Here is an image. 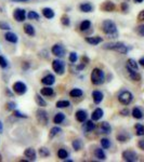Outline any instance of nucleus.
Masks as SVG:
<instances>
[{"instance_id":"f257e3e1","label":"nucleus","mask_w":144,"mask_h":162,"mask_svg":"<svg viewBox=\"0 0 144 162\" xmlns=\"http://www.w3.org/2000/svg\"><path fill=\"white\" fill-rule=\"evenodd\" d=\"M102 30L104 31V34L107 35L110 38H117L118 37V31L116 24L110 21V19H105L102 23Z\"/></svg>"},{"instance_id":"f03ea898","label":"nucleus","mask_w":144,"mask_h":162,"mask_svg":"<svg viewBox=\"0 0 144 162\" xmlns=\"http://www.w3.org/2000/svg\"><path fill=\"white\" fill-rule=\"evenodd\" d=\"M103 48L105 50H113L116 52H119L121 54H126L128 52V48L127 45H125L122 42H112V43H106L105 45H103Z\"/></svg>"},{"instance_id":"7ed1b4c3","label":"nucleus","mask_w":144,"mask_h":162,"mask_svg":"<svg viewBox=\"0 0 144 162\" xmlns=\"http://www.w3.org/2000/svg\"><path fill=\"white\" fill-rule=\"evenodd\" d=\"M104 72L103 70H101L100 68H94L92 72H91V82L95 84V86H100L104 82Z\"/></svg>"},{"instance_id":"20e7f679","label":"nucleus","mask_w":144,"mask_h":162,"mask_svg":"<svg viewBox=\"0 0 144 162\" xmlns=\"http://www.w3.org/2000/svg\"><path fill=\"white\" fill-rule=\"evenodd\" d=\"M132 99H133V95L129 91H122L120 94L118 95V101L122 105H129L130 103L132 102Z\"/></svg>"},{"instance_id":"39448f33","label":"nucleus","mask_w":144,"mask_h":162,"mask_svg":"<svg viewBox=\"0 0 144 162\" xmlns=\"http://www.w3.org/2000/svg\"><path fill=\"white\" fill-rule=\"evenodd\" d=\"M52 68L57 75H63L65 72V63L63 60H54L52 62Z\"/></svg>"},{"instance_id":"423d86ee","label":"nucleus","mask_w":144,"mask_h":162,"mask_svg":"<svg viewBox=\"0 0 144 162\" xmlns=\"http://www.w3.org/2000/svg\"><path fill=\"white\" fill-rule=\"evenodd\" d=\"M13 91H14L16 94L19 95H23L24 93H26L27 91V87L25 83L21 82V81H17L13 84Z\"/></svg>"},{"instance_id":"0eeeda50","label":"nucleus","mask_w":144,"mask_h":162,"mask_svg":"<svg viewBox=\"0 0 144 162\" xmlns=\"http://www.w3.org/2000/svg\"><path fill=\"white\" fill-rule=\"evenodd\" d=\"M122 159L128 162H134L138 160V155L132 150H126L122 152Z\"/></svg>"},{"instance_id":"6e6552de","label":"nucleus","mask_w":144,"mask_h":162,"mask_svg":"<svg viewBox=\"0 0 144 162\" xmlns=\"http://www.w3.org/2000/svg\"><path fill=\"white\" fill-rule=\"evenodd\" d=\"M13 17L17 22H23V21H25V17H26V12L25 10L17 8L13 11Z\"/></svg>"},{"instance_id":"1a4fd4ad","label":"nucleus","mask_w":144,"mask_h":162,"mask_svg":"<svg viewBox=\"0 0 144 162\" xmlns=\"http://www.w3.org/2000/svg\"><path fill=\"white\" fill-rule=\"evenodd\" d=\"M52 53L53 55H55L57 57H63L65 55V49L64 47L60 43H57L52 47Z\"/></svg>"},{"instance_id":"9d476101","label":"nucleus","mask_w":144,"mask_h":162,"mask_svg":"<svg viewBox=\"0 0 144 162\" xmlns=\"http://www.w3.org/2000/svg\"><path fill=\"white\" fill-rule=\"evenodd\" d=\"M37 119L38 122L41 123L43 125H47L48 123V113H45V110L42 109H38L37 110Z\"/></svg>"},{"instance_id":"9b49d317","label":"nucleus","mask_w":144,"mask_h":162,"mask_svg":"<svg viewBox=\"0 0 144 162\" xmlns=\"http://www.w3.org/2000/svg\"><path fill=\"white\" fill-rule=\"evenodd\" d=\"M127 72H128V74H129V77H130V78H131L133 81H140V80H141V75H140V74L136 72V70L132 69L131 67H129L128 65H127Z\"/></svg>"},{"instance_id":"f8f14e48","label":"nucleus","mask_w":144,"mask_h":162,"mask_svg":"<svg viewBox=\"0 0 144 162\" xmlns=\"http://www.w3.org/2000/svg\"><path fill=\"white\" fill-rule=\"evenodd\" d=\"M87 117H88V113L86 110H77L75 113V118L77 121H79V122H85V121L87 120Z\"/></svg>"},{"instance_id":"ddd939ff","label":"nucleus","mask_w":144,"mask_h":162,"mask_svg":"<svg viewBox=\"0 0 144 162\" xmlns=\"http://www.w3.org/2000/svg\"><path fill=\"white\" fill-rule=\"evenodd\" d=\"M115 8H116V6H115V3L114 2H112V1H105L104 3L101 6V9H102L103 11L105 12H112L115 10Z\"/></svg>"},{"instance_id":"4468645a","label":"nucleus","mask_w":144,"mask_h":162,"mask_svg":"<svg viewBox=\"0 0 144 162\" xmlns=\"http://www.w3.org/2000/svg\"><path fill=\"white\" fill-rule=\"evenodd\" d=\"M103 97H104V95L101 91H93L92 92V98H93V102L95 104H100L103 101Z\"/></svg>"},{"instance_id":"2eb2a0df","label":"nucleus","mask_w":144,"mask_h":162,"mask_svg":"<svg viewBox=\"0 0 144 162\" xmlns=\"http://www.w3.org/2000/svg\"><path fill=\"white\" fill-rule=\"evenodd\" d=\"M24 156L29 161H34L35 159H36V151H35L34 148H27L26 150L24 151Z\"/></svg>"},{"instance_id":"dca6fc26","label":"nucleus","mask_w":144,"mask_h":162,"mask_svg":"<svg viewBox=\"0 0 144 162\" xmlns=\"http://www.w3.org/2000/svg\"><path fill=\"white\" fill-rule=\"evenodd\" d=\"M41 82L43 84H45V86H52L53 83L55 82V77L53 75H51V74H49V75H47L45 77L42 78Z\"/></svg>"},{"instance_id":"f3484780","label":"nucleus","mask_w":144,"mask_h":162,"mask_svg":"<svg viewBox=\"0 0 144 162\" xmlns=\"http://www.w3.org/2000/svg\"><path fill=\"white\" fill-rule=\"evenodd\" d=\"M79 9L81 12H85V13H90V12L93 11V6L89 2H83L79 6Z\"/></svg>"},{"instance_id":"a211bd4d","label":"nucleus","mask_w":144,"mask_h":162,"mask_svg":"<svg viewBox=\"0 0 144 162\" xmlns=\"http://www.w3.org/2000/svg\"><path fill=\"white\" fill-rule=\"evenodd\" d=\"M85 40L90 43L91 45H98L99 43H101L103 41V38L101 37H87L85 38Z\"/></svg>"},{"instance_id":"6ab92c4d","label":"nucleus","mask_w":144,"mask_h":162,"mask_svg":"<svg viewBox=\"0 0 144 162\" xmlns=\"http://www.w3.org/2000/svg\"><path fill=\"white\" fill-rule=\"evenodd\" d=\"M4 39L8 42H11V43H16V42L19 41L17 36L15 34H13V33H7V34L4 35Z\"/></svg>"},{"instance_id":"aec40b11","label":"nucleus","mask_w":144,"mask_h":162,"mask_svg":"<svg viewBox=\"0 0 144 162\" xmlns=\"http://www.w3.org/2000/svg\"><path fill=\"white\" fill-rule=\"evenodd\" d=\"M82 129L85 132H91V131H93L95 129V123H93V120L86 121V123L83 124Z\"/></svg>"},{"instance_id":"412c9836","label":"nucleus","mask_w":144,"mask_h":162,"mask_svg":"<svg viewBox=\"0 0 144 162\" xmlns=\"http://www.w3.org/2000/svg\"><path fill=\"white\" fill-rule=\"evenodd\" d=\"M102 117H103V110L101 109V108H96V109L92 113L91 119H92L93 121H98V120H100Z\"/></svg>"},{"instance_id":"4be33fe9","label":"nucleus","mask_w":144,"mask_h":162,"mask_svg":"<svg viewBox=\"0 0 144 162\" xmlns=\"http://www.w3.org/2000/svg\"><path fill=\"white\" fill-rule=\"evenodd\" d=\"M42 14L45 16V19H53L54 17V11H53L52 9H50V8H45V9H42Z\"/></svg>"},{"instance_id":"5701e85b","label":"nucleus","mask_w":144,"mask_h":162,"mask_svg":"<svg viewBox=\"0 0 144 162\" xmlns=\"http://www.w3.org/2000/svg\"><path fill=\"white\" fill-rule=\"evenodd\" d=\"M100 129H101V132L105 133V134H110V131H112V128H110V123H108V122H106V121H104V122L101 123Z\"/></svg>"},{"instance_id":"b1692460","label":"nucleus","mask_w":144,"mask_h":162,"mask_svg":"<svg viewBox=\"0 0 144 162\" xmlns=\"http://www.w3.org/2000/svg\"><path fill=\"white\" fill-rule=\"evenodd\" d=\"M24 33H25V34H27L28 36H30V37L35 36V34H36L35 28L31 26L30 24H25V25H24Z\"/></svg>"},{"instance_id":"393cba45","label":"nucleus","mask_w":144,"mask_h":162,"mask_svg":"<svg viewBox=\"0 0 144 162\" xmlns=\"http://www.w3.org/2000/svg\"><path fill=\"white\" fill-rule=\"evenodd\" d=\"M64 120H65V115L63 113H57V115L54 116V118H53V122H54L55 124H60V123H62Z\"/></svg>"},{"instance_id":"a878e982","label":"nucleus","mask_w":144,"mask_h":162,"mask_svg":"<svg viewBox=\"0 0 144 162\" xmlns=\"http://www.w3.org/2000/svg\"><path fill=\"white\" fill-rule=\"evenodd\" d=\"M94 156H95V158H98L99 160H105L106 159L105 152L103 151L102 148H96L94 151Z\"/></svg>"},{"instance_id":"bb28decb","label":"nucleus","mask_w":144,"mask_h":162,"mask_svg":"<svg viewBox=\"0 0 144 162\" xmlns=\"http://www.w3.org/2000/svg\"><path fill=\"white\" fill-rule=\"evenodd\" d=\"M132 117L136 119H142L143 118V113L139 107H134L132 110Z\"/></svg>"},{"instance_id":"cd10ccee","label":"nucleus","mask_w":144,"mask_h":162,"mask_svg":"<svg viewBox=\"0 0 144 162\" xmlns=\"http://www.w3.org/2000/svg\"><path fill=\"white\" fill-rule=\"evenodd\" d=\"M91 27V22L89 21V19H85V21H82L81 22V24H80V30L81 31H86V30H88L89 28Z\"/></svg>"},{"instance_id":"c85d7f7f","label":"nucleus","mask_w":144,"mask_h":162,"mask_svg":"<svg viewBox=\"0 0 144 162\" xmlns=\"http://www.w3.org/2000/svg\"><path fill=\"white\" fill-rule=\"evenodd\" d=\"M83 92L82 90H80V89H73L71 92H69V95L72 96V97H80V96H82Z\"/></svg>"},{"instance_id":"c756f323","label":"nucleus","mask_w":144,"mask_h":162,"mask_svg":"<svg viewBox=\"0 0 144 162\" xmlns=\"http://www.w3.org/2000/svg\"><path fill=\"white\" fill-rule=\"evenodd\" d=\"M72 146L76 151H78L82 148V143H81V140H73Z\"/></svg>"},{"instance_id":"7c9ffc66","label":"nucleus","mask_w":144,"mask_h":162,"mask_svg":"<svg viewBox=\"0 0 144 162\" xmlns=\"http://www.w3.org/2000/svg\"><path fill=\"white\" fill-rule=\"evenodd\" d=\"M136 134L138 136H143L144 135V125L140 124V123H138V124H136Z\"/></svg>"},{"instance_id":"2f4dec72","label":"nucleus","mask_w":144,"mask_h":162,"mask_svg":"<svg viewBox=\"0 0 144 162\" xmlns=\"http://www.w3.org/2000/svg\"><path fill=\"white\" fill-rule=\"evenodd\" d=\"M40 93H41V95H45V96H51L53 94V89H51V88H42L40 90Z\"/></svg>"},{"instance_id":"473e14b6","label":"nucleus","mask_w":144,"mask_h":162,"mask_svg":"<svg viewBox=\"0 0 144 162\" xmlns=\"http://www.w3.org/2000/svg\"><path fill=\"white\" fill-rule=\"evenodd\" d=\"M35 97H36V103L38 104V106H40V107H45V106H47V103H45V101L39 94H36V96H35Z\"/></svg>"},{"instance_id":"72a5a7b5","label":"nucleus","mask_w":144,"mask_h":162,"mask_svg":"<svg viewBox=\"0 0 144 162\" xmlns=\"http://www.w3.org/2000/svg\"><path fill=\"white\" fill-rule=\"evenodd\" d=\"M39 155H40V157H42V158H47V157H49L50 156V151L48 148L45 147H41L40 149H39Z\"/></svg>"},{"instance_id":"f704fd0d","label":"nucleus","mask_w":144,"mask_h":162,"mask_svg":"<svg viewBox=\"0 0 144 162\" xmlns=\"http://www.w3.org/2000/svg\"><path fill=\"white\" fill-rule=\"evenodd\" d=\"M67 156H68V152L66 151V149L61 148V149H59V150H57V158L65 159V158H67Z\"/></svg>"},{"instance_id":"c9c22d12","label":"nucleus","mask_w":144,"mask_h":162,"mask_svg":"<svg viewBox=\"0 0 144 162\" xmlns=\"http://www.w3.org/2000/svg\"><path fill=\"white\" fill-rule=\"evenodd\" d=\"M69 105H71V103L68 102V101H59V102H57V108H66Z\"/></svg>"},{"instance_id":"e433bc0d","label":"nucleus","mask_w":144,"mask_h":162,"mask_svg":"<svg viewBox=\"0 0 144 162\" xmlns=\"http://www.w3.org/2000/svg\"><path fill=\"white\" fill-rule=\"evenodd\" d=\"M61 131H62V130H61L60 128H57V127H54V128H52V129H51V131H50L49 137H50V138H53V137L57 135V134H59Z\"/></svg>"},{"instance_id":"4c0bfd02","label":"nucleus","mask_w":144,"mask_h":162,"mask_svg":"<svg viewBox=\"0 0 144 162\" xmlns=\"http://www.w3.org/2000/svg\"><path fill=\"white\" fill-rule=\"evenodd\" d=\"M127 63H128L127 65H128L129 67H131L132 69H134V70H138V68H139V67H138V63H136V62L133 60V58H129Z\"/></svg>"},{"instance_id":"58836bf2","label":"nucleus","mask_w":144,"mask_h":162,"mask_svg":"<svg viewBox=\"0 0 144 162\" xmlns=\"http://www.w3.org/2000/svg\"><path fill=\"white\" fill-rule=\"evenodd\" d=\"M101 146L103 147V149H108L110 147V142L107 138H102L101 140Z\"/></svg>"},{"instance_id":"ea45409f","label":"nucleus","mask_w":144,"mask_h":162,"mask_svg":"<svg viewBox=\"0 0 144 162\" xmlns=\"http://www.w3.org/2000/svg\"><path fill=\"white\" fill-rule=\"evenodd\" d=\"M116 138H117L118 142L125 143V142H127V140H128V136L124 135V134H118V135L116 136Z\"/></svg>"},{"instance_id":"a19ab883","label":"nucleus","mask_w":144,"mask_h":162,"mask_svg":"<svg viewBox=\"0 0 144 162\" xmlns=\"http://www.w3.org/2000/svg\"><path fill=\"white\" fill-rule=\"evenodd\" d=\"M28 19H39V14L34 11H30L29 13H28Z\"/></svg>"},{"instance_id":"79ce46f5","label":"nucleus","mask_w":144,"mask_h":162,"mask_svg":"<svg viewBox=\"0 0 144 162\" xmlns=\"http://www.w3.org/2000/svg\"><path fill=\"white\" fill-rule=\"evenodd\" d=\"M0 29H2V30H10V29H11V27H10V25H9L8 23H6V22H0Z\"/></svg>"},{"instance_id":"37998d69","label":"nucleus","mask_w":144,"mask_h":162,"mask_svg":"<svg viewBox=\"0 0 144 162\" xmlns=\"http://www.w3.org/2000/svg\"><path fill=\"white\" fill-rule=\"evenodd\" d=\"M77 58H78V56H77V53L76 52H72L69 54V62H71V63L77 62Z\"/></svg>"},{"instance_id":"c03bdc74","label":"nucleus","mask_w":144,"mask_h":162,"mask_svg":"<svg viewBox=\"0 0 144 162\" xmlns=\"http://www.w3.org/2000/svg\"><path fill=\"white\" fill-rule=\"evenodd\" d=\"M61 22H62V24H63L64 26H69V25H71V21H69V19H68L67 16H65V15L62 17Z\"/></svg>"},{"instance_id":"a18cd8bd","label":"nucleus","mask_w":144,"mask_h":162,"mask_svg":"<svg viewBox=\"0 0 144 162\" xmlns=\"http://www.w3.org/2000/svg\"><path fill=\"white\" fill-rule=\"evenodd\" d=\"M0 66H1L2 68H7V66H8L7 60H6L2 55H0Z\"/></svg>"},{"instance_id":"49530a36","label":"nucleus","mask_w":144,"mask_h":162,"mask_svg":"<svg viewBox=\"0 0 144 162\" xmlns=\"http://www.w3.org/2000/svg\"><path fill=\"white\" fill-rule=\"evenodd\" d=\"M136 33H138V35H140V36L144 37V24L136 27Z\"/></svg>"},{"instance_id":"de8ad7c7","label":"nucleus","mask_w":144,"mask_h":162,"mask_svg":"<svg viewBox=\"0 0 144 162\" xmlns=\"http://www.w3.org/2000/svg\"><path fill=\"white\" fill-rule=\"evenodd\" d=\"M16 107V104L14 102H9L7 103V109L8 110H14Z\"/></svg>"},{"instance_id":"09e8293b","label":"nucleus","mask_w":144,"mask_h":162,"mask_svg":"<svg viewBox=\"0 0 144 162\" xmlns=\"http://www.w3.org/2000/svg\"><path fill=\"white\" fill-rule=\"evenodd\" d=\"M13 111H14V116L15 117H19V118H27V116H25V115H23V113H20V111H17V110H13Z\"/></svg>"},{"instance_id":"8fccbe9b","label":"nucleus","mask_w":144,"mask_h":162,"mask_svg":"<svg viewBox=\"0 0 144 162\" xmlns=\"http://www.w3.org/2000/svg\"><path fill=\"white\" fill-rule=\"evenodd\" d=\"M138 19H139V21H144V10L139 13V15H138Z\"/></svg>"},{"instance_id":"3c124183","label":"nucleus","mask_w":144,"mask_h":162,"mask_svg":"<svg viewBox=\"0 0 144 162\" xmlns=\"http://www.w3.org/2000/svg\"><path fill=\"white\" fill-rule=\"evenodd\" d=\"M138 146L142 149V150H144V140H141L139 143H138Z\"/></svg>"},{"instance_id":"603ef678","label":"nucleus","mask_w":144,"mask_h":162,"mask_svg":"<svg viewBox=\"0 0 144 162\" xmlns=\"http://www.w3.org/2000/svg\"><path fill=\"white\" fill-rule=\"evenodd\" d=\"M121 9H122V11H127V10H128V6H127L126 2L121 3Z\"/></svg>"},{"instance_id":"864d4df0","label":"nucleus","mask_w":144,"mask_h":162,"mask_svg":"<svg viewBox=\"0 0 144 162\" xmlns=\"http://www.w3.org/2000/svg\"><path fill=\"white\" fill-rule=\"evenodd\" d=\"M120 113L122 115V116H128V115H129V110L128 109H122L120 111Z\"/></svg>"},{"instance_id":"5fc2aeb1","label":"nucleus","mask_w":144,"mask_h":162,"mask_svg":"<svg viewBox=\"0 0 144 162\" xmlns=\"http://www.w3.org/2000/svg\"><path fill=\"white\" fill-rule=\"evenodd\" d=\"M82 62L85 64H88V63H89V58H88L87 56H82Z\"/></svg>"},{"instance_id":"6e6d98bb","label":"nucleus","mask_w":144,"mask_h":162,"mask_svg":"<svg viewBox=\"0 0 144 162\" xmlns=\"http://www.w3.org/2000/svg\"><path fill=\"white\" fill-rule=\"evenodd\" d=\"M139 64H140L141 66H143V67H144V56L141 57L140 60H139Z\"/></svg>"},{"instance_id":"4d7b16f0","label":"nucleus","mask_w":144,"mask_h":162,"mask_svg":"<svg viewBox=\"0 0 144 162\" xmlns=\"http://www.w3.org/2000/svg\"><path fill=\"white\" fill-rule=\"evenodd\" d=\"M83 67H85V63H82L79 66H77V70H81V69H83Z\"/></svg>"},{"instance_id":"13d9d810","label":"nucleus","mask_w":144,"mask_h":162,"mask_svg":"<svg viewBox=\"0 0 144 162\" xmlns=\"http://www.w3.org/2000/svg\"><path fill=\"white\" fill-rule=\"evenodd\" d=\"M2 131H3V127H2V122L0 121V133H2Z\"/></svg>"},{"instance_id":"bf43d9fd","label":"nucleus","mask_w":144,"mask_h":162,"mask_svg":"<svg viewBox=\"0 0 144 162\" xmlns=\"http://www.w3.org/2000/svg\"><path fill=\"white\" fill-rule=\"evenodd\" d=\"M12 1H20V2H26L28 0H12Z\"/></svg>"},{"instance_id":"052dcab7","label":"nucleus","mask_w":144,"mask_h":162,"mask_svg":"<svg viewBox=\"0 0 144 162\" xmlns=\"http://www.w3.org/2000/svg\"><path fill=\"white\" fill-rule=\"evenodd\" d=\"M144 0H134V2H136V3H141V2H143Z\"/></svg>"},{"instance_id":"680f3d73","label":"nucleus","mask_w":144,"mask_h":162,"mask_svg":"<svg viewBox=\"0 0 144 162\" xmlns=\"http://www.w3.org/2000/svg\"><path fill=\"white\" fill-rule=\"evenodd\" d=\"M0 160H1V156H0Z\"/></svg>"}]
</instances>
